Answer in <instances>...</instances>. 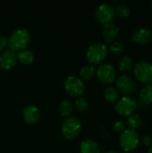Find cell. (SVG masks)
<instances>
[{"label": "cell", "instance_id": "cell-1", "mask_svg": "<svg viewBox=\"0 0 152 153\" xmlns=\"http://www.w3.org/2000/svg\"><path fill=\"white\" fill-rule=\"evenodd\" d=\"M30 41V33L27 29L20 28L14 30L8 38V46L11 50L22 51L26 49Z\"/></svg>", "mask_w": 152, "mask_h": 153}, {"label": "cell", "instance_id": "cell-2", "mask_svg": "<svg viewBox=\"0 0 152 153\" xmlns=\"http://www.w3.org/2000/svg\"><path fill=\"white\" fill-rule=\"evenodd\" d=\"M82 131V122L79 118L69 117L63 122L61 127V134L64 138L67 140L75 139Z\"/></svg>", "mask_w": 152, "mask_h": 153}, {"label": "cell", "instance_id": "cell-3", "mask_svg": "<svg viewBox=\"0 0 152 153\" xmlns=\"http://www.w3.org/2000/svg\"><path fill=\"white\" fill-rule=\"evenodd\" d=\"M140 143V137L135 130H125L119 138V144L125 152H132L138 147Z\"/></svg>", "mask_w": 152, "mask_h": 153}, {"label": "cell", "instance_id": "cell-4", "mask_svg": "<svg viewBox=\"0 0 152 153\" xmlns=\"http://www.w3.org/2000/svg\"><path fill=\"white\" fill-rule=\"evenodd\" d=\"M116 17L115 7L110 4H101L98 6L95 12L96 22L103 26L110 23L114 21Z\"/></svg>", "mask_w": 152, "mask_h": 153}, {"label": "cell", "instance_id": "cell-5", "mask_svg": "<svg viewBox=\"0 0 152 153\" xmlns=\"http://www.w3.org/2000/svg\"><path fill=\"white\" fill-rule=\"evenodd\" d=\"M107 47L102 43H94L90 45L87 50L86 57L90 64L97 65L101 63L107 56Z\"/></svg>", "mask_w": 152, "mask_h": 153}, {"label": "cell", "instance_id": "cell-6", "mask_svg": "<svg viewBox=\"0 0 152 153\" xmlns=\"http://www.w3.org/2000/svg\"><path fill=\"white\" fill-rule=\"evenodd\" d=\"M64 87L71 97H79L83 94L85 87L83 81L77 76H69L65 79Z\"/></svg>", "mask_w": 152, "mask_h": 153}, {"label": "cell", "instance_id": "cell-7", "mask_svg": "<svg viewBox=\"0 0 152 153\" xmlns=\"http://www.w3.org/2000/svg\"><path fill=\"white\" fill-rule=\"evenodd\" d=\"M134 75L142 83L152 82V64L147 61H140L134 66Z\"/></svg>", "mask_w": 152, "mask_h": 153}, {"label": "cell", "instance_id": "cell-8", "mask_svg": "<svg viewBox=\"0 0 152 153\" xmlns=\"http://www.w3.org/2000/svg\"><path fill=\"white\" fill-rule=\"evenodd\" d=\"M136 108H137V103L135 100H133L131 97L125 96L121 98L119 100H117L115 109L119 115L129 117L133 114Z\"/></svg>", "mask_w": 152, "mask_h": 153}, {"label": "cell", "instance_id": "cell-9", "mask_svg": "<svg viewBox=\"0 0 152 153\" xmlns=\"http://www.w3.org/2000/svg\"><path fill=\"white\" fill-rule=\"evenodd\" d=\"M97 76L100 82L106 85L112 84L116 79V73L114 66L110 64H102L97 70Z\"/></svg>", "mask_w": 152, "mask_h": 153}, {"label": "cell", "instance_id": "cell-10", "mask_svg": "<svg viewBox=\"0 0 152 153\" xmlns=\"http://www.w3.org/2000/svg\"><path fill=\"white\" fill-rule=\"evenodd\" d=\"M116 87L119 91L125 96L129 97L136 91V83L129 75H122L117 79Z\"/></svg>", "mask_w": 152, "mask_h": 153}, {"label": "cell", "instance_id": "cell-11", "mask_svg": "<svg viewBox=\"0 0 152 153\" xmlns=\"http://www.w3.org/2000/svg\"><path fill=\"white\" fill-rule=\"evenodd\" d=\"M22 117L27 124H36L40 119V111L35 105H28L22 111Z\"/></svg>", "mask_w": 152, "mask_h": 153}, {"label": "cell", "instance_id": "cell-12", "mask_svg": "<svg viewBox=\"0 0 152 153\" xmlns=\"http://www.w3.org/2000/svg\"><path fill=\"white\" fill-rule=\"evenodd\" d=\"M17 56L12 50H4L0 55V68L3 70H10L16 65Z\"/></svg>", "mask_w": 152, "mask_h": 153}, {"label": "cell", "instance_id": "cell-13", "mask_svg": "<svg viewBox=\"0 0 152 153\" xmlns=\"http://www.w3.org/2000/svg\"><path fill=\"white\" fill-rule=\"evenodd\" d=\"M132 39L137 44H147L152 39V33L148 29H138L132 34Z\"/></svg>", "mask_w": 152, "mask_h": 153}, {"label": "cell", "instance_id": "cell-14", "mask_svg": "<svg viewBox=\"0 0 152 153\" xmlns=\"http://www.w3.org/2000/svg\"><path fill=\"white\" fill-rule=\"evenodd\" d=\"M119 34V28L116 24L110 22L103 26L102 35L105 40L108 43H112L116 40Z\"/></svg>", "mask_w": 152, "mask_h": 153}, {"label": "cell", "instance_id": "cell-15", "mask_svg": "<svg viewBox=\"0 0 152 153\" xmlns=\"http://www.w3.org/2000/svg\"><path fill=\"white\" fill-rule=\"evenodd\" d=\"M81 153H99L100 149L99 144L90 139H86L82 141L80 144Z\"/></svg>", "mask_w": 152, "mask_h": 153}, {"label": "cell", "instance_id": "cell-16", "mask_svg": "<svg viewBox=\"0 0 152 153\" xmlns=\"http://www.w3.org/2000/svg\"><path fill=\"white\" fill-rule=\"evenodd\" d=\"M17 60L22 65H30L34 61V54L30 50L24 49L19 52V54L17 55Z\"/></svg>", "mask_w": 152, "mask_h": 153}, {"label": "cell", "instance_id": "cell-17", "mask_svg": "<svg viewBox=\"0 0 152 153\" xmlns=\"http://www.w3.org/2000/svg\"><path fill=\"white\" fill-rule=\"evenodd\" d=\"M133 67V61L129 56H124L118 62V69L122 73L129 72Z\"/></svg>", "mask_w": 152, "mask_h": 153}, {"label": "cell", "instance_id": "cell-18", "mask_svg": "<svg viewBox=\"0 0 152 153\" xmlns=\"http://www.w3.org/2000/svg\"><path fill=\"white\" fill-rule=\"evenodd\" d=\"M141 100L144 104H151L152 103V84L143 87L140 92Z\"/></svg>", "mask_w": 152, "mask_h": 153}, {"label": "cell", "instance_id": "cell-19", "mask_svg": "<svg viewBox=\"0 0 152 153\" xmlns=\"http://www.w3.org/2000/svg\"><path fill=\"white\" fill-rule=\"evenodd\" d=\"M95 67L93 65H85L80 70V77L82 80L90 81L95 75Z\"/></svg>", "mask_w": 152, "mask_h": 153}, {"label": "cell", "instance_id": "cell-20", "mask_svg": "<svg viewBox=\"0 0 152 153\" xmlns=\"http://www.w3.org/2000/svg\"><path fill=\"white\" fill-rule=\"evenodd\" d=\"M104 98L108 103L114 104L118 100V91L114 87H108L104 91Z\"/></svg>", "mask_w": 152, "mask_h": 153}, {"label": "cell", "instance_id": "cell-21", "mask_svg": "<svg viewBox=\"0 0 152 153\" xmlns=\"http://www.w3.org/2000/svg\"><path fill=\"white\" fill-rule=\"evenodd\" d=\"M58 110L63 117H69L71 116V114L73 113V104L68 100H63L60 102V104L58 106Z\"/></svg>", "mask_w": 152, "mask_h": 153}, {"label": "cell", "instance_id": "cell-22", "mask_svg": "<svg viewBox=\"0 0 152 153\" xmlns=\"http://www.w3.org/2000/svg\"><path fill=\"white\" fill-rule=\"evenodd\" d=\"M127 125L132 130L138 129L142 126V118L136 114L131 115L127 118Z\"/></svg>", "mask_w": 152, "mask_h": 153}, {"label": "cell", "instance_id": "cell-23", "mask_svg": "<svg viewBox=\"0 0 152 153\" xmlns=\"http://www.w3.org/2000/svg\"><path fill=\"white\" fill-rule=\"evenodd\" d=\"M125 51V46L120 41H114L109 46V52L113 55L118 56Z\"/></svg>", "mask_w": 152, "mask_h": 153}, {"label": "cell", "instance_id": "cell-24", "mask_svg": "<svg viewBox=\"0 0 152 153\" xmlns=\"http://www.w3.org/2000/svg\"><path fill=\"white\" fill-rule=\"evenodd\" d=\"M74 105H75V108H76L77 111L80 112V113H84L89 108V103H88L87 100L84 99V98H78L75 100Z\"/></svg>", "mask_w": 152, "mask_h": 153}, {"label": "cell", "instance_id": "cell-25", "mask_svg": "<svg viewBox=\"0 0 152 153\" xmlns=\"http://www.w3.org/2000/svg\"><path fill=\"white\" fill-rule=\"evenodd\" d=\"M116 16H118L120 18H126L130 15V8L125 5V4H121V5H118L116 9Z\"/></svg>", "mask_w": 152, "mask_h": 153}, {"label": "cell", "instance_id": "cell-26", "mask_svg": "<svg viewBox=\"0 0 152 153\" xmlns=\"http://www.w3.org/2000/svg\"><path fill=\"white\" fill-rule=\"evenodd\" d=\"M125 125L121 120H118L114 124V129L116 132H122L123 133L125 131Z\"/></svg>", "mask_w": 152, "mask_h": 153}, {"label": "cell", "instance_id": "cell-27", "mask_svg": "<svg viewBox=\"0 0 152 153\" xmlns=\"http://www.w3.org/2000/svg\"><path fill=\"white\" fill-rule=\"evenodd\" d=\"M8 46V39L4 36H0V51H3Z\"/></svg>", "mask_w": 152, "mask_h": 153}, {"label": "cell", "instance_id": "cell-28", "mask_svg": "<svg viewBox=\"0 0 152 153\" xmlns=\"http://www.w3.org/2000/svg\"><path fill=\"white\" fill-rule=\"evenodd\" d=\"M142 143H143L145 146H147V147H150V146L151 145L152 139L151 138L150 135H147V134L143 135V136L142 137Z\"/></svg>", "mask_w": 152, "mask_h": 153}, {"label": "cell", "instance_id": "cell-29", "mask_svg": "<svg viewBox=\"0 0 152 153\" xmlns=\"http://www.w3.org/2000/svg\"><path fill=\"white\" fill-rule=\"evenodd\" d=\"M147 153H152V144L149 147V149H148V152Z\"/></svg>", "mask_w": 152, "mask_h": 153}, {"label": "cell", "instance_id": "cell-30", "mask_svg": "<svg viewBox=\"0 0 152 153\" xmlns=\"http://www.w3.org/2000/svg\"><path fill=\"white\" fill-rule=\"evenodd\" d=\"M105 153H117L116 152H114V151H110V152H107Z\"/></svg>", "mask_w": 152, "mask_h": 153}]
</instances>
